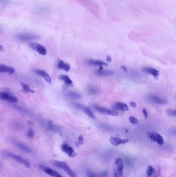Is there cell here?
Masks as SVG:
<instances>
[{
	"mask_svg": "<svg viewBox=\"0 0 176 177\" xmlns=\"http://www.w3.org/2000/svg\"><path fill=\"white\" fill-rule=\"evenodd\" d=\"M113 109L118 110L122 112H126L128 110L129 107L125 103L117 102L113 104L112 106Z\"/></svg>",
	"mask_w": 176,
	"mask_h": 177,
	"instance_id": "cell-16",
	"label": "cell"
},
{
	"mask_svg": "<svg viewBox=\"0 0 176 177\" xmlns=\"http://www.w3.org/2000/svg\"><path fill=\"white\" fill-rule=\"evenodd\" d=\"M87 63L90 65L99 66L100 67L99 71L102 70L103 66H107L108 65L106 62L98 60H89L87 61Z\"/></svg>",
	"mask_w": 176,
	"mask_h": 177,
	"instance_id": "cell-17",
	"label": "cell"
},
{
	"mask_svg": "<svg viewBox=\"0 0 176 177\" xmlns=\"http://www.w3.org/2000/svg\"><path fill=\"white\" fill-rule=\"evenodd\" d=\"M130 105L131 107H133V108H136V105L134 102H131L130 103Z\"/></svg>",
	"mask_w": 176,
	"mask_h": 177,
	"instance_id": "cell-34",
	"label": "cell"
},
{
	"mask_svg": "<svg viewBox=\"0 0 176 177\" xmlns=\"http://www.w3.org/2000/svg\"><path fill=\"white\" fill-rule=\"evenodd\" d=\"M39 37L37 35L33 34L28 33H22L19 34L17 36V38L20 41H29L32 40H36L38 39Z\"/></svg>",
	"mask_w": 176,
	"mask_h": 177,
	"instance_id": "cell-6",
	"label": "cell"
},
{
	"mask_svg": "<svg viewBox=\"0 0 176 177\" xmlns=\"http://www.w3.org/2000/svg\"><path fill=\"white\" fill-rule=\"evenodd\" d=\"M5 155L7 156V157H10V158H11L13 160H15L17 162L20 163V164H23L27 168H29L30 167V163L28 161L25 160L24 158H23L22 156H21L20 155H16V154H13L10 152H6V153H5Z\"/></svg>",
	"mask_w": 176,
	"mask_h": 177,
	"instance_id": "cell-3",
	"label": "cell"
},
{
	"mask_svg": "<svg viewBox=\"0 0 176 177\" xmlns=\"http://www.w3.org/2000/svg\"><path fill=\"white\" fill-rule=\"evenodd\" d=\"M87 92L91 95H96L98 93V89L93 85H89L87 88Z\"/></svg>",
	"mask_w": 176,
	"mask_h": 177,
	"instance_id": "cell-24",
	"label": "cell"
},
{
	"mask_svg": "<svg viewBox=\"0 0 176 177\" xmlns=\"http://www.w3.org/2000/svg\"><path fill=\"white\" fill-rule=\"evenodd\" d=\"M143 116H144V117L145 118V119H147L148 118V112L147 111V110L145 108H143Z\"/></svg>",
	"mask_w": 176,
	"mask_h": 177,
	"instance_id": "cell-32",
	"label": "cell"
},
{
	"mask_svg": "<svg viewBox=\"0 0 176 177\" xmlns=\"http://www.w3.org/2000/svg\"><path fill=\"white\" fill-rule=\"evenodd\" d=\"M2 50H3V46L2 45H0V51Z\"/></svg>",
	"mask_w": 176,
	"mask_h": 177,
	"instance_id": "cell-36",
	"label": "cell"
},
{
	"mask_svg": "<svg viewBox=\"0 0 176 177\" xmlns=\"http://www.w3.org/2000/svg\"><path fill=\"white\" fill-rule=\"evenodd\" d=\"M34 131H33V129H29L28 131V133L26 134V135L28 136V137L31 138H33L34 136Z\"/></svg>",
	"mask_w": 176,
	"mask_h": 177,
	"instance_id": "cell-30",
	"label": "cell"
},
{
	"mask_svg": "<svg viewBox=\"0 0 176 177\" xmlns=\"http://www.w3.org/2000/svg\"><path fill=\"white\" fill-rule=\"evenodd\" d=\"M148 135L152 141L157 142L159 145L162 146L164 144V139L162 136L158 133H149Z\"/></svg>",
	"mask_w": 176,
	"mask_h": 177,
	"instance_id": "cell-10",
	"label": "cell"
},
{
	"mask_svg": "<svg viewBox=\"0 0 176 177\" xmlns=\"http://www.w3.org/2000/svg\"><path fill=\"white\" fill-rule=\"evenodd\" d=\"M61 148L62 151H63L64 153L67 154L68 156H69L70 157H76L77 155V153L72 148L66 144H62Z\"/></svg>",
	"mask_w": 176,
	"mask_h": 177,
	"instance_id": "cell-11",
	"label": "cell"
},
{
	"mask_svg": "<svg viewBox=\"0 0 176 177\" xmlns=\"http://www.w3.org/2000/svg\"><path fill=\"white\" fill-rule=\"evenodd\" d=\"M94 108L99 112L101 114H104L109 116H117L118 115L117 112H116L114 110L110 109L105 107H101L98 105H94Z\"/></svg>",
	"mask_w": 176,
	"mask_h": 177,
	"instance_id": "cell-4",
	"label": "cell"
},
{
	"mask_svg": "<svg viewBox=\"0 0 176 177\" xmlns=\"http://www.w3.org/2000/svg\"><path fill=\"white\" fill-rule=\"evenodd\" d=\"M66 96L74 98H81L82 97V95L80 94L74 92H68L66 93Z\"/></svg>",
	"mask_w": 176,
	"mask_h": 177,
	"instance_id": "cell-25",
	"label": "cell"
},
{
	"mask_svg": "<svg viewBox=\"0 0 176 177\" xmlns=\"http://www.w3.org/2000/svg\"><path fill=\"white\" fill-rule=\"evenodd\" d=\"M13 144L16 147H17L18 149L22 150V151L25 152L26 153H31L33 151L30 149V147H28L26 144H24L22 142H20L19 141L17 140H14L13 141Z\"/></svg>",
	"mask_w": 176,
	"mask_h": 177,
	"instance_id": "cell-12",
	"label": "cell"
},
{
	"mask_svg": "<svg viewBox=\"0 0 176 177\" xmlns=\"http://www.w3.org/2000/svg\"><path fill=\"white\" fill-rule=\"evenodd\" d=\"M28 45L30 48L33 49L34 50L36 51L40 55H45L47 53L46 48L40 44H38L35 42H30Z\"/></svg>",
	"mask_w": 176,
	"mask_h": 177,
	"instance_id": "cell-5",
	"label": "cell"
},
{
	"mask_svg": "<svg viewBox=\"0 0 176 177\" xmlns=\"http://www.w3.org/2000/svg\"><path fill=\"white\" fill-rule=\"evenodd\" d=\"M21 85L22 86V88L25 90V91L28 93H34L35 91L34 90H32L31 88H30L28 85H26L25 83H21Z\"/></svg>",
	"mask_w": 176,
	"mask_h": 177,
	"instance_id": "cell-26",
	"label": "cell"
},
{
	"mask_svg": "<svg viewBox=\"0 0 176 177\" xmlns=\"http://www.w3.org/2000/svg\"><path fill=\"white\" fill-rule=\"evenodd\" d=\"M166 113L168 116L175 117L176 116V111L175 110L168 109L166 111Z\"/></svg>",
	"mask_w": 176,
	"mask_h": 177,
	"instance_id": "cell-28",
	"label": "cell"
},
{
	"mask_svg": "<svg viewBox=\"0 0 176 177\" xmlns=\"http://www.w3.org/2000/svg\"><path fill=\"white\" fill-rule=\"evenodd\" d=\"M154 177H156V176H154Z\"/></svg>",
	"mask_w": 176,
	"mask_h": 177,
	"instance_id": "cell-38",
	"label": "cell"
},
{
	"mask_svg": "<svg viewBox=\"0 0 176 177\" xmlns=\"http://www.w3.org/2000/svg\"><path fill=\"white\" fill-rule=\"evenodd\" d=\"M52 164L57 166L59 168L63 169L68 175L70 177H78L76 173L74 171H72L71 169L69 167L67 163L64 161H59L57 160H52L51 161Z\"/></svg>",
	"mask_w": 176,
	"mask_h": 177,
	"instance_id": "cell-1",
	"label": "cell"
},
{
	"mask_svg": "<svg viewBox=\"0 0 176 177\" xmlns=\"http://www.w3.org/2000/svg\"><path fill=\"white\" fill-rule=\"evenodd\" d=\"M142 71L143 72L148 74L151 75L154 77H157L159 76L160 72L158 70H156L154 68H149V67H145L142 68Z\"/></svg>",
	"mask_w": 176,
	"mask_h": 177,
	"instance_id": "cell-18",
	"label": "cell"
},
{
	"mask_svg": "<svg viewBox=\"0 0 176 177\" xmlns=\"http://www.w3.org/2000/svg\"><path fill=\"white\" fill-rule=\"evenodd\" d=\"M59 79L61 81H64L66 85L70 86V87L73 85V82L72 81L71 79L67 75H61L59 77Z\"/></svg>",
	"mask_w": 176,
	"mask_h": 177,
	"instance_id": "cell-21",
	"label": "cell"
},
{
	"mask_svg": "<svg viewBox=\"0 0 176 177\" xmlns=\"http://www.w3.org/2000/svg\"><path fill=\"white\" fill-rule=\"evenodd\" d=\"M0 100L11 103H17L18 99L16 96L7 92H0Z\"/></svg>",
	"mask_w": 176,
	"mask_h": 177,
	"instance_id": "cell-8",
	"label": "cell"
},
{
	"mask_svg": "<svg viewBox=\"0 0 176 177\" xmlns=\"http://www.w3.org/2000/svg\"><path fill=\"white\" fill-rule=\"evenodd\" d=\"M78 142L79 144H81V145L83 144L84 139H83V137L82 136H79L78 138Z\"/></svg>",
	"mask_w": 176,
	"mask_h": 177,
	"instance_id": "cell-31",
	"label": "cell"
},
{
	"mask_svg": "<svg viewBox=\"0 0 176 177\" xmlns=\"http://www.w3.org/2000/svg\"><path fill=\"white\" fill-rule=\"evenodd\" d=\"M48 127L49 129L56 133H61V128L57 125L54 124L52 121H50L48 123Z\"/></svg>",
	"mask_w": 176,
	"mask_h": 177,
	"instance_id": "cell-22",
	"label": "cell"
},
{
	"mask_svg": "<svg viewBox=\"0 0 176 177\" xmlns=\"http://www.w3.org/2000/svg\"><path fill=\"white\" fill-rule=\"evenodd\" d=\"M74 107L78 108L81 110H82L83 112H84L85 114H86L87 116H89L90 118H92L95 119L96 118V117L95 116L94 113L92 112L90 109L88 107L85 106L84 105L78 104V103H74Z\"/></svg>",
	"mask_w": 176,
	"mask_h": 177,
	"instance_id": "cell-9",
	"label": "cell"
},
{
	"mask_svg": "<svg viewBox=\"0 0 176 177\" xmlns=\"http://www.w3.org/2000/svg\"><path fill=\"white\" fill-rule=\"evenodd\" d=\"M149 99L150 101H152V102L159 105H165L168 103V101L157 96H150L149 97Z\"/></svg>",
	"mask_w": 176,
	"mask_h": 177,
	"instance_id": "cell-19",
	"label": "cell"
},
{
	"mask_svg": "<svg viewBox=\"0 0 176 177\" xmlns=\"http://www.w3.org/2000/svg\"><path fill=\"white\" fill-rule=\"evenodd\" d=\"M15 69L11 66L0 64V73H7L9 74H13L15 72Z\"/></svg>",
	"mask_w": 176,
	"mask_h": 177,
	"instance_id": "cell-15",
	"label": "cell"
},
{
	"mask_svg": "<svg viewBox=\"0 0 176 177\" xmlns=\"http://www.w3.org/2000/svg\"><path fill=\"white\" fill-rule=\"evenodd\" d=\"M154 172V169L151 166H149L147 169V176L148 177H151L152 176Z\"/></svg>",
	"mask_w": 176,
	"mask_h": 177,
	"instance_id": "cell-27",
	"label": "cell"
},
{
	"mask_svg": "<svg viewBox=\"0 0 176 177\" xmlns=\"http://www.w3.org/2000/svg\"><path fill=\"white\" fill-rule=\"evenodd\" d=\"M96 74L100 76H111L115 74V73L112 70H100L96 72Z\"/></svg>",
	"mask_w": 176,
	"mask_h": 177,
	"instance_id": "cell-23",
	"label": "cell"
},
{
	"mask_svg": "<svg viewBox=\"0 0 176 177\" xmlns=\"http://www.w3.org/2000/svg\"><path fill=\"white\" fill-rule=\"evenodd\" d=\"M115 168L114 169V177H122L124 169V162L121 158L118 157L115 161Z\"/></svg>",
	"mask_w": 176,
	"mask_h": 177,
	"instance_id": "cell-2",
	"label": "cell"
},
{
	"mask_svg": "<svg viewBox=\"0 0 176 177\" xmlns=\"http://www.w3.org/2000/svg\"><path fill=\"white\" fill-rule=\"evenodd\" d=\"M1 163L0 162V167H1Z\"/></svg>",
	"mask_w": 176,
	"mask_h": 177,
	"instance_id": "cell-37",
	"label": "cell"
},
{
	"mask_svg": "<svg viewBox=\"0 0 176 177\" xmlns=\"http://www.w3.org/2000/svg\"><path fill=\"white\" fill-rule=\"evenodd\" d=\"M57 68L59 69L63 70L66 72H69L70 70V66L69 64L66 63L63 60H59L57 64Z\"/></svg>",
	"mask_w": 176,
	"mask_h": 177,
	"instance_id": "cell-20",
	"label": "cell"
},
{
	"mask_svg": "<svg viewBox=\"0 0 176 177\" xmlns=\"http://www.w3.org/2000/svg\"><path fill=\"white\" fill-rule=\"evenodd\" d=\"M129 121L133 124H137L139 123V121L137 120V119L135 118L134 117H133V116L130 117L129 118Z\"/></svg>",
	"mask_w": 176,
	"mask_h": 177,
	"instance_id": "cell-29",
	"label": "cell"
},
{
	"mask_svg": "<svg viewBox=\"0 0 176 177\" xmlns=\"http://www.w3.org/2000/svg\"><path fill=\"white\" fill-rule=\"evenodd\" d=\"M34 71L36 74L42 77L47 83H49V84L51 83V78L50 75L48 74V73L46 72L45 70H40V69H35Z\"/></svg>",
	"mask_w": 176,
	"mask_h": 177,
	"instance_id": "cell-14",
	"label": "cell"
},
{
	"mask_svg": "<svg viewBox=\"0 0 176 177\" xmlns=\"http://www.w3.org/2000/svg\"><path fill=\"white\" fill-rule=\"evenodd\" d=\"M122 68L124 70V71H125V72H126L127 70V68L124 66H122Z\"/></svg>",
	"mask_w": 176,
	"mask_h": 177,
	"instance_id": "cell-35",
	"label": "cell"
},
{
	"mask_svg": "<svg viewBox=\"0 0 176 177\" xmlns=\"http://www.w3.org/2000/svg\"><path fill=\"white\" fill-rule=\"evenodd\" d=\"M106 60L107 62H108L109 63L111 62L112 61V58L110 55H107V58H106Z\"/></svg>",
	"mask_w": 176,
	"mask_h": 177,
	"instance_id": "cell-33",
	"label": "cell"
},
{
	"mask_svg": "<svg viewBox=\"0 0 176 177\" xmlns=\"http://www.w3.org/2000/svg\"><path fill=\"white\" fill-rule=\"evenodd\" d=\"M39 168L42 171H44L45 173H47V175H49L50 176L53 177H63L57 171L53 170L50 167H46L44 166L41 164L39 165Z\"/></svg>",
	"mask_w": 176,
	"mask_h": 177,
	"instance_id": "cell-7",
	"label": "cell"
},
{
	"mask_svg": "<svg viewBox=\"0 0 176 177\" xmlns=\"http://www.w3.org/2000/svg\"><path fill=\"white\" fill-rule=\"evenodd\" d=\"M110 141L112 144L118 146L120 144H126L129 141V139H122L121 138L119 137H111L110 138Z\"/></svg>",
	"mask_w": 176,
	"mask_h": 177,
	"instance_id": "cell-13",
	"label": "cell"
}]
</instances>
